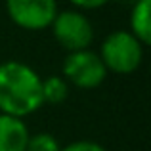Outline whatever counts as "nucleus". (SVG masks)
<instances>
[{
	"instance_id": "nucleus-1",
	"label": "nucleus",
	"mask_w": 151,
	"mask_h": 151,
	"mask_svg": "<svg viewBox=\"0 0 151 151\" xmlns=\"http://www.w3.org/2000/svg\"><path fill=\"white\" fill-rule=\"evenodd\" d=\"M42 105L40 75L17 59L0 63V113L23 119Z\"/></svg>"
},
{
	"instance_id": "nucleus-2",
	"label": "nucleus",
	"mask_w": 151,
	"mask_h": 151,
	"mask_svg": "<svg viewBox=\"0 0 151 151\" xmlns=\"http://www.w3.org/2000/svg\"><path fill=\"white\" fill-rule=\"evenodd\" d=\"M100 58L107 73L130 75L144 61V44L130 31H113L101 42Z\"/></svg>"
},
{
	"instance_id": "nucleus-3",
	"label": "nucleus",
	"mask_w": 151,
	"mask_h": 151,
	"mask_svg": "<svg viewBox=\"0 0 151 151\" xmlns=\"http://www.w3.org/2000/svg\"><path fill=\"white\" fill-rule=\"evenodd\" d=\"M107 77V69L103 65L100 54L92 50L69 52L63 59V78L81 90L98 88Z\"/></svg>"
},
{
	"instance_id": "nucleus-4",
	"label": "nucleus",
	"mask_w": 151,
	"mask_h": 151,
	"mask_svg": "<svg viewBox=\"0 0 151 151\" xmlns=\"http://www.w3.org/2000/svg\"><path fill=\"white\" fill-rule=\"evenodd\" d=\"M50 27L54 38L67 52L86 50L94 40V27L90 19L77 10L58 12Z\"/></svg>"
},
{
	"instance_id": "nucleus-5",
	"label": "nucleus",
	"mask_w": 151,
	"mask_h": 151,
	"mask_svg": "<svg viewBox=\"0 0 151 151\" xmlns=\"http://www.w3.org/2000/svg\"><path fill=\"white\" fill-rule=\"evenodd\" d=\"M8 17L27 31H42L52 25L58 14L55 0H6Z\"/></svg>"
},
{
	"instance_id": "nucleus-6",
	"label": "nucleus",
	"mask_w": 151,
	"mask_h": 151,
	"mask_svg": "<svg viewBox=\"0 0 151 151\" xmlns=\"http://www.w3.org/2000/svg\"><path fill=\"white\" fill-rule=\"evenodd\" d=\"M29 136L23 119L0 113V151H25Z\"/></svg>"
},
{
	"instance_id": "nucleus-7",
	"label": "nucleus",
	"mask_w": 151,
	"mask_h": 151,
	"mask_svg": "<svg viewBox=\"0 0 151 151\" xmlns=\"http://www.w3.org/2000/svg\"><path fill=\"white\" fill-rule=\"evenodd\" d=\"M151 0H136L130 12V33L144 46L151 42Z\"/></svg>"
},
{
	"instance_id": "nucleus-8",
	"label": "nucleus",
	"mask_w": 151,
	"mask_h": 151,
	"mask_svg": "<svg viewBox=\"0 0 151 151\" xmlns=\"http://www.w3.org/2000/svg\"><path fill=\"white\" fill-rule=\"evenodd\" d=\"M69 96V82L63 77L50 75L42 81V101L48 105H59Z\"/></svg>"
},
{
	"instance_id": "nucleus-9",
	"label": "nucleus",
	"mask_w": 151,
	"mask_h": 151,
	"mask_svg": "<svg viewBox=\"0 0 151 151\" xmlns=\"http://www.w3.org/2000/svg\"><path fill=\"white\" fill-rule=\"evenodd\" d=\"M61 145L55 140L54 134L50 132H38L29 136V142H27V149L25 151H59Z\"/></svg>"
},
{
	"instance_id": "nucleus-10",
	"label": "nucleus",
	"mask_w": 151,
	"mask_h": 151,
	"mask_svg": "<svg viewBox=\"0 0 151 151\" xmlns=\"http://www.w3.org/2000/svg\"><path fill=\"white\" fill-rule=\"evenodd\" d=\"M59 151H107L103 145L96 144V142H90V140H78V142H73V144L61 147Z\"/></svg>"
},
{
	"instance_id": "nucleus-11",
	"label": "nucleus",
	"mask_w": 151,
	"mask_h": 151,
	"mask_svg": "<svg viewBox=\"0 0 151 151\" xmlns=\"http://www.w3.org/2000/svg\"><path fill=\"white\" fill-rule=\"evenodd\" d=\"M75 8H81V10H98V8L105 6L109 0H69Z\"/></svg>"
},
{
	"instance_id": "nucleus-12",
	"label": "nucleus",
	"mask_w": 151,
	"mask_h": 151,
	"mask_svg": "<svg viewBox=\"0 0 151 151\" xmlns=\"http://www.w3.org/2000/svg\"><path fill=\"white\" fill-rule=\"evenodd\" d=\"M124 2H132V4H134V2H136V0H124Z\"/></svg>"
}]
</instances>
